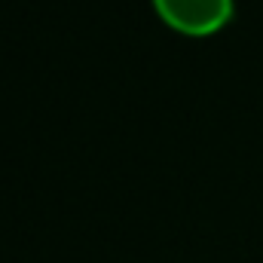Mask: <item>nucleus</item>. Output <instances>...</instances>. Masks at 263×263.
I'll return each instance as SVG.
<instances>
[{"instance_id":"f257e3e1","label":"nucleus","mask_w":263,"mask_h":263,"mask_svg":"<svg viewBox=\"0 0 263 263\" xmlns=\"http://www.w3.org/2000/svg\"><path fill=\"white\" fill-rule=\"evenodd\" d=\"M153 6L184 34H211L233 15V0H153Z\"/></svg>"}]
</instances>
